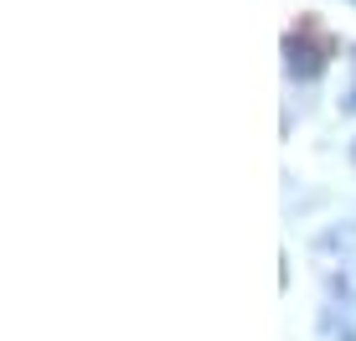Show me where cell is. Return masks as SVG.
Instances as JSON below:
<instances>
[{"instance_id":"obj_2","label":"cell","mask_w":356,"mask_h":341,"mask_svg":"<svg viewBox=\"0 0 356 341\" xmlns=\"http://www.w3.org/2000/svg\"><path fill=\"white\" fill-rule=\"evenodd\" d=\"M341 109H346V114H356V88L346 93V104H341Z\"/></svg>"},{"instance_id":"obj_3","label":"cell","mask_w":356,"mask_h":341,"mask_svg":"<svg viewBox=\"0 0 356 341\" xmlns=\"http://www.w3.org/2000/svg\"><path fill=\"white\" fill-rule=\"evenodd\" d=\"M351 161H356V145H351Z\"/></svg>"},{"instance_id":"obj_1","label":"cell","mask_w":356,"mask_h":341,"mask_svg":"<svg viewBox=\"0 0 356 341\" xmlns=\"http://www.w3.org/2000/svg\"><path fill=\"white\" fill-rule=\"evenodd\" d=\"M330 57H336V42H330V36L315 26L310 16H305L300 26L284 36V68H289V78H305V83L321 78Z\"/></svg>"}]
</instances>
